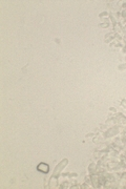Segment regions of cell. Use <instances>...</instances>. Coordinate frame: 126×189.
<instances>
[{
	"mask_svg": "<svg viewBox=\"0 0 126 189\" xmlns=\"http://www.w3.org/2000/svg\"><path fill=\"white\" fill-rule=\"evenodd\" d=\"M38 170H40V171H43V172H48V170H49V167H48V165L47 164H45V163H41V164H39L38 165Z\"/></svg>",
	"mask_w": 126,
	"mask_h": 189,
	"instance_id": "1",
	"label": "cell"
}]
</instances>
